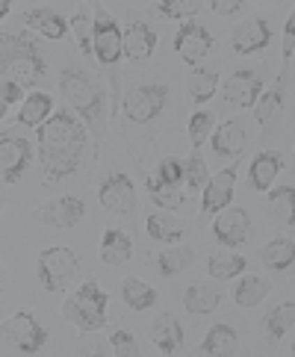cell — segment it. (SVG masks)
Wrapping results in <instances>:
<instances>
[{"label":"cell","mask_w":295,"mask_h":357,"mask_svg":"<svg viewBox=\"0 0 295 357\" xmlns=\"http://www.w3.org/2000/svg\"><path fill=\"white\" fill-rule=\"evenodd\" d=\"M210 9L215 12V15H236V12L242 9V0H213Z\"/></svg>","instance_id":"obj_43"},{"label":"cell","mask_w":295,"mask_h":357,"mask_svg":"<svg viewBox=\"0 0 295 357\" xmlns=\"http://www.w3.org/2000/svg\"><path fill=\"white\" fill-rule=\"evenodd\" d=\"M207 272L215 280H230V278L245 272V257H242V254H234V251H222V254H215V257H210Z\"/></svg>","instance_id":"obj_30"},{"label":"cell","mask_w":295,"mask_h":357,"mask_svg":"<svg viewBox=\"0 0 295 357\" xmlns=\"http://www.w3.org/2000/svg\"><path fill=\"white\" fill-rule=\"evenodd\" d=\"M248 227H251V219H248L245 210L242 207H225V210L215 213L213 234L225 248H239L242 242L248 239Z\"/></svg>","instance_id":"obj_13"},{"label":"cell","mask_w":295,"mask_h":357,"mask_svg":"<svg viewBox=\"0 0 295 357\" xmlns=\"http://www.w3.org/2000/svg\"><path fill=\"white\" fill-rule=\"evenodd\" d=\"M210 47H213V36L204 30L201 24H195V21L181 24V30H177V36H174V50L183 62L195 66V62H201L210 54Z\"/></svg>","instance_id":"obj_14"},{"label":"cell","mask_w":295,"mask_h":357,"mask_svg":"<svg viewBox=\"0 0 295 357\" xmlns=\"http://www.w3.org/2000/svg\"><path fill=\"white\" fill-rule=\"evenodd\" d=\"M0 213H3V204H0Z\"/></svg>","instance_id":"obj_49"},{"label":"cell","mask_w":295,"mask_h":357,"mask_svg":"<svg viewBox=\"0 0 295 357\" xmlns=\"http://www.w3.org/2000/svg\"><path fill=\"white\" fill-rule=\"evenodd\" d=\"M121 298L127 307H133V310H151L153 304H157V289L148 287L145 280H139V278H127L121 284Z\"/></svg>","instance_id":"obj_28"},{"label":"cell","mask_w":295,"mask_h":357,"mask_svg":"<svg viewBox=\"0 0 295 357\" xmlns=\"http://www.w3.org/2000/svg\"><path fill=\"white\" fill-rule=\"evenodd\" d=\"M210 142H213V151L219 157H236L242 154V148H245V127L239 121H225L219 130L210 133Z\"/></svg>","instance_id":"obj_22"},{"label":"cell","mask_w":295,"mask_h":357,"mask_svg":"<svg viewBox=\"0 0 295 357\" xmlns=\"http://www.w3.org/2000/svg\"><path fill=\"white\" fill-rule=\"evenodd\" d=\"M107 304H109L107 292L100 289L95 280H86L71 298H66V304H62V316H66L74 328H80L89 334V331L107 328Z\"/></svg>","instance_id":"obj_3"},{"label":"cell","mask_w":295,"mask_h":357,"mask_svg":"<svg viewBox=\"0 0 295 357\" xmlns=\"http://www.w3.org/2000/svg\"><path fill=\"white\" fill-rule=\"evenodd\" d=\"M219 89V71H210V68H195L189 77V98L195 104H207V100L215 95Z\"/></svg>","instance_id":"obj_29"},{"label":"cell","mask_w":295,"mask_h":357,"mask_svg":"<svg viewBox=\"0 0 295 357\" xmlns=\"http://www.w3.org/2000/svg\"><path fill=\"white\" fill-rule=\"evenodd\" d=\"M210 181V172H207V162H204L198 154H192L189 160H183V183L189 189H198Z\"/></svg>","instance_id":"obj_38"},{"label":"cell","mask_w":295,"mask_h":357,"mask_svg":"<svg viewBox=\"0 0 295 357\" xmlns=\"http://www.w3.org/2000/svg\"><path fill=\"white\" fill-rule=\"evenodd\" d=\"M50 116H54V98L45 92H33L24 98V107L18 112V121L24 127H42Z\"/></svg>","instance_id":"obj_25"},{"label":"cell","mask_w":295,"mask_h":357,"mask_svg":"<svg viewBox=\"0 0 295 357\" xmlns=\"http://www.w3.org/2000/svg\"><path fill=\"white\" fill-rule=\"evenodd\" d=\"M151 201L162 210H177L183 204V192H181V186H160L157 192H151Z\"/></svg>","instance_id":"obj_40"},{"label":"cell","mask_w":295,"mask_h":357,"mask_svg":"<svg viewBox=\"0 0 295 357\" xmlns=\"http://www.w3.org/2000/svg\"><path fill=\"white\" fill-rule=\"evenodd\" d=\"M234 186H236V165H227V169L215 172L207 183H204V195H201V213L213 215L225 210L230 201H234Z\"/></svg>","instance_id":"obj_12"},{"label":"cell","mask_w":295,"mask_h":357,"mask_svg":"<svg viewBox=\"0 0 295 357\" xmlns=\"http://www.w3.org/2000/svg\"><path fill=\"white\" fill-rule=\"evenodd\" d=\"M130 257H133L130 236H127L124 231H115V227H109V231L104 234V242H100V260H104L107 266H124Z\"/></svg>","instance_id":"obj_24"},{"label":"cell","mask_w":295,"mask_h":357,"mask_svg":"<svg viewBox=\"0 0 295 357\" xmlns=\"http://www.w3.org/2000/svg\"><path fill=\"white\" fill-rule=\"evenodd\" d=\"M68 30L74 33L80 54H83V56H92V36H95V21H92V15H89V12H77V15H71Z\"/></svg>","instance_id":"obj_34"},{"label":"cell","mask_w":295,"mask_h":357,"mask_svg":"<svg viewBox=\"0 0 295 357\" xmlns=\"http://www.w3.org/2000/svg\"><path fill=\"white\" fill-rule=\"evenodd\" d=\"M47 74V62L27 33H0V80L21 89L36 86Z\"/></svg>","instance_id":"obj_2"},{"label":"cell","mask_w":295,"mask_h":357,"mask_svg":"<svg viewBox=\"0 0 295 357\" xmlns=\"http://www.w3.org/2000/svg\"><path fill=\"white\" fill-rule=\"evenodd\" d=\"M280 169H284V154H278V151H260V154L251 160V169H248L251 186L257 189V192H268V186H272V181L280 174Z\"/></svg>","instance_id":"obj_19"},{"label":"cell","mask_w":295,"mask_h":357,"mask_svg":"<svg viewBox=\"0 0 295 357\" xmlns=\"http://www.w3.org/2000/svg\"><path fill=\"white\" fill-rule=\"evenodd\" d=\"M9 116V104H6V100L3 98H0V121H3Z\"/></svg>","instance_id":"obj_47"},{"label":"cell","mask_w":295,"mask_h":357,"mask_svg":"<svg viewBox=\"0 0 295 357\" xmlns=\"http://www.w3.org/2000/svg\"><path fill=\"white\" fill-rule=\"evenodd\" d=\"M272 204H275V207H284V210H289V204H292V186L275 189V192H272Z\"/></svg>","instance_id":"obj_45"},{"label":"cell","mask_w":295,"mask_h":357,"mask_svg":"<svg viewBox=\"0 0 295 357\" xmlns=\"http://www.w3.org/2000/svg\"><path fill=\"white\" fill-rule=\"evenodd\" d=\"M157 9L162 12V18L192 21V15H198L204 9V3L201 0H162V3H157Z\"/></svg>","instance_id":"obj_37"},{"label":"cell","mask_w":295,"mask_h":357,"mask_svg":"<svg viewBox=\"0 0 295 357\" xmlns=\"http://www.w3.org/2000/svg\"><path fill=\"white\" fill-rule=\"evenodd\" d=\"M59 92H62V98H66V104L80 112V116L92 127L100 124L104 98H100V92L92 86V80H89L86 74H80V71H62L59 74Z\"/></svg>","instance_id":"obj_4"},{"label":"cell","mask_w":295,"mask_h":357,"mask_svg":"<svg viewBox=\"0 0 295 357\" xmlns=\"http://www.w3.org/2000/svg\"><path fill=\"white\" fill-rule=\"evenodd\" d=\"M0 98H3L6 104L12 107V104H18V100H24V89L15 86L12 80H0Z\"/></svg>","instance_id":"obj_42"},{"label":"cell","mask_w":295,"mask_h":357,"mask_svg":"<svg viewBox=\"0 0 295 357\" xmlns=\"http://www.w3.org/2000/svg\"><path fill=\"white\" fill-rule=\"evenodd\" d=\"M295 260V245H292V239H272L268 245L263 248V263L268 266V269H275V272H284L289 269Z\"/></svg>","instance_id":"obj_31"},{"label":"cell","mask_w":295,"mask_h":357,"mask_svg":"<svg viewBox=\"0 0 295 357\" xmlns=\"http://www.w3.org/2000/svg\"><path fill=\"white\" fill-rule=\"evenodd\" d=\"M109 346H112V351L119 357H139L136 340L127 334V331H112V334H109Z\"/></svg>","instance_id":"obj_41"},{"label":"cell","mask_w":295,"mask_h":357,"mask_svg":"<svg viewBox=\"0 0 295 357\" xmlns=\"http://www.w3.org/2000/svg\"><path fill=\"white\" fill-rule=\"evenodd\" d=\"M292 50H295V18L289 15L287 21V39H284V59L292 62Z\"/></svg>","instance_id":"obj_44"},{"label":"cell","mask_w":295,"mask_h":357,"mask_svg":"<svg viewBox=\"0 0 295 357\" xmlns=\"http://www.w3.org/2000/svg\"><path fill=\"white\" fill-rule=\"evenodd\" d=\"M292 322H295V304L292 301H284L266 316V334L272 337L275 342L284 340L289 331H292Z\"/></svg>","instance_id":"obj_33"},{"label":"cell","mask_w":295,"mask_h":357,"mask_svg":"<svg viewBox=\"0 0 295 357\" xmlns=\"http://www.w3.org/2000/svg\"><path fill=\"white\" fill-rule=\"evenodd\" d=\"M77 269H80V260L66 245H54L38 254V284L47 292H66L71 287Z\"/></svg>","instance_id":"obj_6"},{"label":"cell","mask_w":295,"mask_h":357,"mask_svg":"<svg viewBox=\"0 0 295 357\" xmlns=\"http://www.w3.org/2000/svg\"><path fill=\"white\" fill-rule=\"evenodd\" d=\"M83 213H86V204L80 198L62 195L56 201L42 204V207H38L33 215H36V222H45L50 227H59V231H68V227H74L77 222L83 219Z\"/></svg>","instance_id":"obj_11"},{"label":"cell","mask_w":295,"mask_h":357,"mask_svg":"<svg viewBox=\"0 0 295 357\" xmlns=\"http://www.w3.org/2000/svg\"><path fill=\"white\" fill-rule=\"evenodd\" d=\"M219 289H213L210 284H192L186 292H183V307L189 313H195V316H207L213 313L215 307H219Z\"/></svg>","instance_id":"obj_26"},{"label":"cell","mask_w":295,"mask_h":357,"mask_svg":"<svg viewBox=\"0 0 295 357\" xmlns=\"http://www.w3.org/2000/svg\"><path fill=\"white\" fill-rule=\"evenodd\" d=\"M151 342L162 354L177 351L183 346V328H181V322H177L174 316H169V313L157 316V319H153V325H151Z\"/></svg>","instance_id":"obj_21"},{"label":"cell","mask_w":295,"mask_h":357,"mask_svg":"<svg viewBox=\"0 0 295 357\" xmlns=\"http://www.w3.org/2000/svg\"><path fill=\"white\" fill-rule=\"evenodd\" d=\"M0 289H3V266H0Z\"/></svg>","instance_id":"obj_48"},{"label":"cell","mask_w":295,"mask_h":357,"mask_svg":"<svg viewBox=\"0 0 295 357\" xmlns=\"http://www.w3.org/2000/svg\"><path fill=\"white\" fill-rule=\"evenodd\" d=\"M195 263V251L192 248H169V251H160L157 257V269L162 278H172V275H181L183 269Z\"/></svg>","instance_id":"obj_32"},{"label":"cell","mask_w":295,"mask_h":357,"mask_svg":"<svg viewBox=\"0 0 295 357\" xmlns=\"http://www.w3.org/2000/svg\"><path fill=\"white\" fill-rule=\"evenodd\" d=\"M24 24H27L30 30H36L38 36H45V39H66L68 36V21L62 18L56 9H45V6L30 9Z\"/></svg>","instance_id":"obj_20"},{"label":"cell","mask_w":295,"mask_h":357,"mask_svg":"<svg viewBox=\"0 0 295 357\" xmlns=\"http://www.w3.org/2000/svg\"><path fill=\"white\" fill-rule=\"evenodd\" d=\"M263 83L257 80V74L254 71H248V68H242V71H236L234 77H230L225 86H222V95H225V100L230 107H236V109H251L254 107V100L260 98V89Z\"/></svg>","instance_id":"obj_16"},{"label":"cell","mask_w":295,"mask_h":357,"mask_svg":"<svg viewBox=\"0 0 295 357\" xmlns=\"http://www.w3.org/2000/svg\"><path fill=\"white\" fill-rule=\"evenodd\" d=\"M157 177L165 186H181L183 183V160H174V157H165L157 169Z\"/></svg>","instance_id":"obj_39"},{"label":"cell","mask_w":295,"mask_h":357,"mask_svg":"<svg viewBox=\"0 0 295 357\" xmlns=\"http://www.w3.org/2000/svg\"><path fill=\"white\" fill-rule=\"evenodd\" d=\"M165 100H169V86H160V83H153V86H136L130 89V92L124 95V116L136 121V124H148L160 116V112L165 109Z\"/></svg>","instance_id":"obj_7"},{"label":"cell","mask_w":295,"mask_h":357,"mask_svg":"<svg viewBox=\"0 0 295 357\" xmlns=\"http://www.w3.org/2000/svg\"><path fill=\"white\" fill-rule=\"evenodd\" d=\"M145 227H148V236L153 242H162V245H174L186 236V222L172 215L169 210L165 213H151L145 219Z\"/></svg>","instance_id":"obj_18"},{"label":"cell","mask_w":295,"mask_h":357,"mask_svg":"<svg viewBox=\"0 0 295 357\" xmlns=\"http://www.w3.org/2000/svg\"><path fill=\"white\" fill-rule=\"evenodd\" d=\"M95 36H92V54L100 66H115L121 59V27L107 9H95Z\"/></svg>","instance_id":"obj_8"},{"label":"cell","mask_w":295,"mask_h":357,"mask_svg":"<svg viewBox=\"0 0 295 357\" xmlns=\"http://www.w3.org/2000/svg\"><path fill=\"white\" fill-rule=\"evenodd\" d=\"M272 292V284H268L266 278L260 275H242L234 289H230V296H234V301L239 304V307H257V304Z\"/></svg>","instance_id":"obj_23"},{"label":"cell","mask_w":295,"mask_h":357,"mask_svg":"<svg viewBox=\"0 0 295 357\" xmlns=\"http://www.w3.org/2000/svg\"><path fill=\"white\" fill-rule=\"evenodd\" d=\"M213 124H215L213 112H207V109L192 112V116H189V124H186V136H189L192 148H201L204 142H207L210 133H213Z\"/></svg>","instance_id":"obj_35"},{"label":"cell","mask_w":295,"mask_h":357,"mask_svg":"<svg viewBox=\"0 0 295 357\" xmlns=\"http://www.w3.org/2000/svg\"><path fill=\"white\" fill-rule=\"evenodd\" d=\"M204 354H236L239 351V337L230 325H213L207 331V337L201 342Z\"/></svg>","instance_id":"obj_27"},{"label":"cell","mask_w":295,"mask_h":357,"mask_svg":"<svg viewBox=\"0 0 295 357\" xmlns=\"http://www.w3.org/2000/svg\"><path fill=\"white\" fill-rule=\"evenodd\" d=\"M284 107V95H280V89H268V92H260V98L254 100V119H257V124H268L272 121L275 112Z\"/></svg>","instance_id":"obj_36"},{"label":"cell","mask_w":295,"mask_h":357,"mask_svg":"<svg viewBox=\"0 0 295 357\" xmlns=\"http://www.w3.org/2000/svg\"><path fill=\"white\" fill-rule=\"evenodd\" d=\"M9 9H12V3H9V0H0V21H3V18L9 15Z\"/></svg>","instance_id":"obj_46"},{"label":"cell","mask_w":295,"mask_h":357,"mask_svg":"<svg viewBox=\"0 0 295 357\" xmlns=\"http://www.w3.org/2000/svg\"><path fill=\"white\" fill-rule=\"evenodd\" d=\"M98 201L107 213L115 215H133L136 213V189L127 174H109L98 189Z\"/></svg>","instance_id":"obj_10"},{"label":"cell","mask_w":295,"mask_h":357,"mask_svg":"<svg viewBox=\"0 0 295 357\" xmlns=\"http://www.w3.org/2000/svg\"><path fill=\"white\" fill-rule=\"evenodd\" d=\"M47 342V331L38 325L33 313H15L6 322H0V346L15 354H36Z\"/></svg>","instance_id":"obj_5"},{"label":"cell","mask_w":295,"mask_h":357,"mask_svg":"<svg viewBox=\"0 0 295 357\" xmlns=\"http://www.w3.org/2000/svg\"><path fill=\"white\" fill-rule=\"evenodd\" d=\"M268 42H272V27H268L266 18L242 21L234 30V36H230V47H234V54H239V56L257 54V50H263Z\"/></svg>","instance_id":"obj_15"},{"label":"cell","mask_w":295,"mask_h":357,"mask_svg":"<svg viewBox=\"0 0 295 357\" xmlns=\"http://www.w3.org/2000/svg\"><path fill=\"white\" fill-rule=\"evenodd\" d=\"M33 148L24 136L0 133V181L3 183H18L24 172L30 169Z\"/></svg>","instance_id":"obj_9"},{"label":"cell","mask_w":295,"mask_h":357,"mask_svg":"<svg viewBox=\"0 0 295 357\" xmlns=\"http://www.w3.org/2000/svg\"><path fill=\"white\" fill-rule=\"evenodd\" d=\"M86 151V127L71 112H54L38 127V160L50 181H66L80 169V157Z\"/></svg>","instance_id":"obj_1"},{"label":"cell","mask_w":295,"mask_h":357,"mask_svg":"<svg viewBox=\"0 0 295 357\" xmlns=\"http://www.w3.org/2000/svg\"><path fill=\"white\" fill-rule=\"evenodd\" d=\"M157 47V33H153L145 21H130L121 33V54L130 62H142Z\"/></svg>","instance_id":"obj_17"}]
</instances>
